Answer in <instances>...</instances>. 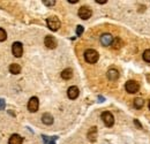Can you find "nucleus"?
I'll return each instance as SVG.
<instances>
[{
    "mask_svg": "<svg viewBox=\"0 0 150 144\" xmlns=\"http://www.w3.org/2000/svg\"><path fill=\"white\" fill-rule=\"evenodd\" d=\"M98 58H99V54L97 51H95L93 49H89L84 52V59L89 64H96L98 61Z\"/></svg>",
    "mask_w": 150,
    "mask_h": 144,
    "instance_id": "obj_1",
    "label": "nucleus"
},
{
    "mask_svg": "<svg viewBox=\"0 0 150 144\" xmlns=\"http://www.w3.org/2000/svg\"><path fill=\"white\" fill-rule=\"evenodd\" d=\"M46 23H47L49 29H50V30H52V31H57V30H59V28H60V25H61V23H60L59 18H57V16H50V18L46 20Z\"/></svg>",
    "mask_w": 150,
    "mask_h": 144,
    "instance_id": "obj_2",
    "label": "nucleus"
},
{
    "mask_svg": "<svg viewBox=\"0 0 150 144\" xmlns=\"http://www.w3.org/2000/svg\"><path fill=\"white\" fill-rule=\"evenodd\" d=\"M125 88H126V91L127 92H129V93H135V92H137L139 89H140V84L136 82V81H127L126 82V84H125Z\"/></svg>",
    "mask_w": 150,
    "mask_h": 144,
    "instance_id": "obj_3",
    "label": "nucleus"
},
{
    "mask_svg": "<svg viewBox=\"0 0 150 144\" xmlns=\"http://www.w3.org/2000/svg\"><path fill=\"white\" fill-rule=\"evenodd\" d=\"M102 120L106 127H112L114 124V118H113L112 113H110V112H103L102 113Z\"/></svg>",
    "mask_w": 150,
    "mask_h": 144,
    "instance_id": "obj_4",
    "label": "nucleus"
},
{
    "mask_svg": "<svg viewBox=\"0 0 150 144\" xmlns=\"http://www.w3.org/2000/svg\"><path fill=\"white\" fill-rule=\"evenodd\" d=\"M12 53L15 58H21L23 54V46L20 42H15L12 46Z\"/></svg>",
    "mask_w": 150,
    "mask_h": 144,
    "instance_id": "obj_5",
    "label": "nucleus"
},
{
    "mask_svg": "<svg viewBox=\"0 0 150 144\" xmlns=\"http://www.w3.org/2000/svg\"><path fill=\"white\" fill-rule=\"evenodd\" d=\"M93 12L89 7L87 6H82L80 9H79V16L82 18V20H88V18L91 16Z\"/></svg>",
    "mask_w": 150,
    "mask_h": 144,
    "instance_id": "obj_6",
    "label": "nucleus"
},
{
    "mask_svg": "<svg viewBox=\"0 0 150 144\" xmlns=\"http://www.w3.org/2000/svg\"><path fill=\"white\" fill-rule=\"evenodd\" d=\"M39 107V102H38V98L37 97H31L30 99H29V102H28V109L30 111V112H36Z\"/></svg>",
    "mask_w": 150,
    "mask_h": 144,
    "instance_id": "obj_7",
    "label": "nucleus"
},
{
    "mask_svg": "<svg viewBox=\"0 0 150 144\" xmlns=\"http://www.w3.org/2000/svg\"><path fill=\"white\" fill-rule=\"evenodd\" d=\"M44 44H45V46H46L47 49L53 50V49L57 47V44H58V43H57V39L53 36H46L45 39H44Z\"/></svg>",
    "mask_w": 150,
    "mask_h": 144,
    "instance_id": "obj_8",
    "label": "nucleus"
},
{
    "mask_svg": "<svg viewBox=\"0 0 150 144\" xmlns=\"http://www.w3.org/2000/svg\"><path fill=\"white\" fill-rule=\"evenodd\" d=\"M100 43L103 46H110L113 43V37L111 34H103L100 36Z\"/></svg>",
    "mask_w": 150,
    "mask_h": 144,
    "instance_id": "obj_9",
    "label": "nucleus"
},
{
    "mask_svg": "<svg viewBox=\"0 0 150 144\" xmlns=\"http://www.w3.org/2000/svg\"><path fill=\"white\" fill-rule=\"evenodd\" d=\"M106 76H108V78H109L110 81H117V80L119 78V72H118L115 68H110V69L108 71Z\"/></svg>",
    "mask_w": 150,
    "mask_h": 144,
    "instance_id": "obj_10",
    "label": "nucleus"
},
{
    "mask_svg": "<svg viewBox=\"0 0 150 144\" xmlns=\"http://www.w3.org/2000/svg\"><path fill=\"white\" fill-rule=\"evenodd\" d=\"M67 96L69 99H76L79 97V89L77 87H71L67 90Z\"/></svg>",
    "mask_w": 150,
    "mask_h": 144,
    "instance_id": "obj_11",
    "label": "nucleus"
},
{
    "mask_svg": "<svg viewBox=\"0 0 150 144\" xmlns=\"http://www.w3.org/2000/svg\"><path fill=\"white\" fill-rule=\"evenodd\" d=\"M22 142H23L22 137L20 135H18V134H14V135H12L9 137L8 144H22Z\"/></svg>",
    "mask_w": 150,
    "mask_h": 144,
    "instance_id": "obj_12",
    "label": "nucleus"
},
{
    "mask_svg": "<svg viewBox=\"0 0 150 144\" xmlns=\"http://www.w3.org/2000/svg\"><path fill=\"white\" fill-rule=\"evenodd\" d=\"M88 138L90 142H95L97 138V128L96 127H91L88 131Z\"/></svg>",
    "mask_w": 150,
    "mask_h": 144,
    "instance_id": "obj_13",
    "label": "nucleus"
},
{
    "mask_svg": "<svg viewBox=\"0 0 150 144\" xmlns=\"http://www.w3.org/2000/svg\"><path fill=\"white\" fill-rule=\"evenodd\" d=\"M42 121L45 125H52L53 124V116L50 113H44L43 116H42Z\"/></svg>",
    "mask_w": 150,
    "mask_h": 144,
    "instance_id": "obj_14",
    "label": "nucleus"
},
{
    "mask_svg": "<svg viewBox=\"0 0 150 144\" xmlns=\"http://www.w3.org/2000/svg\"><path fill=\"white\" fill-rule=\"evenodd\" d=\"M72 76H73V71L71 68H66L65 71L61 72V77L64 80H69V78H72Z\"/></svg>",
    "mask_w": 150,
    "mask_h": 144,
    "instance_id": "obj_15",
    "label": "nucleus"
},
{
    "mask_svg": "<svg viewBox=\"0 0 150 144\" xmlns=\"http://www.w3.org/2000/svg\"><path fill=\"white\" fill-rule=\"evenodd\" d=\"M143 105H144V99H143V98L137 97V98H135V99H134V107L135 108L140 109V108L143 107Z\"/></svg>",
    "mask_w": 150,
    "mask_h": 144,
    "instance_id": "obj_16",
    "label": "nucleus"
},
{
    "mask_svg": "<svg viewBox=\"0 0 150 144\" xmlns=\"http://www.w3.org/2000/svg\"><path fill=\"white\" fill-rule=\"evenodd\" d=\"M9 72L12 73V74H14V75L20 74V72H21L20 65H18V64H12V65L9 66Z\"/></svg>",
    "mask_w": 150,
    "mask_h": 144,
    "instance_id": "obj_17",
    "label": "nucleus"
},
{
    "mask_svg": "<svg viewBox=\"0 0 150 144\" xmlns=\"http://www.w3.org/2000/svg\"><path fill=\"white\" fill-rule=\"evenodd\" d=\"M122 40L120 38H114L113 39V43H112V47L113 49H120L122 46Z\"/></svg>",
    "mask_w": 150,
    "mask_h": 144,
    "instance_id": "obj_18",
    "label": "nucleus"
},
{
    "mask_svg": "<svg viewBox=\"0 0 150 144\" xmlns=\"http://www.w3.org/2000/svg\"><path fill=\"white\" fill-rule=\"evenodd\" d=\"M42 137H43L44 143L45 144H56V142H54L53 140H56L57 137H47V136H45V135H43Z\"/></svg>",
    "mask_w": 150,
    "mask_h": 144,
    "instance_id": "obj_19",
    "label": "nucleus"
},
{
    "mask_svg": "<svg viewBox=\"0 0 150 144\" xmlns=\"http://www.w3.org/2000/svg\"><path fill=\"white\" fill-rule=\"evenodd\" d=\"M143 60L144 61H147V62H150V50H146L144 52H143Z\"/></svg>",
    "mask_w": 150,
    "mask_h": 144,
    "instance_id": "obj_20",
    "label": "nucleus"
},
{
    "mask_svg": "<svg viewBox=\"0 0 150 144\" xmlns=\"http://www.w3.org/2000/svg\"><path fill=\"white\" fill-rule=\"evenodd\" d=\"M6 38H7V34H6V31H5L2 28H0V42H5V40H6Z\"/></svg>",
    "mask_w": 150,
    "mask_h": 144,
    "instance_id": "obj_21",
    "label": "nucleus"
},
{
    "mask_svg": "<svg viewBox=\"0 0 150 144\" xmlns=\"http://www.w3.org/2000/svg\"><path fill=\"white\" fill-rule=\"evenodd\" d=\"M83 29H84V28H83L82 25H77V27H76V35H77V36H81V35L83 34Z\"/></svg>",
    "mask_w": 150,
    "mask_h": 144,
    "instance_id": "obj_22",
    "label": "nucleus"
},
{
    "mask_svg": "<svg viewBox=\"0 0 150 144\" xmlns=\"http://www.w3.org/2000/svg\"><path fill=\"white\" fill-rule=\"evenodd\" d=\"M43 2L46 6H53L56 4V0H43Z\"/></svg>",
    "mask_w": 150,
    "mask_h": 144,
    "instance_id": "obj_23",
    "label": "nucleus"
},
{
    "mask_svg": "<svg viewBox=\"0 0 150 144\" xmlns=\"http://www.w3.org/2000/svg\"><path fill=\"white\" fill-rule=\"evenodd\" d=\"M5 108V100L4 99H0V109Z\"/></svg>",
    "mask_w": 150,
    "mask_h": 144,
    "instance_id": "obj_24",
    "label": "nucleus"
},
{
    "mask_svg": "<svg viewBox=\"0 0 150 144\" xmlns=\"http://www.w3.org/2000/svg\"><path fill=\"white\" fill-rule=\"evenodd\" d=\"M134 124H135V125L137 126V128H140V129L142 128V126L140 125V121H139V120H134Z\"/></svg>",
    "mask_w": 150,
    "mask_h": 144,
    "instance_id": "obj_25",
    "label": "nucleus"
},
{
    "mask_svg": "<svg viewBox=\"0 0 150 144\" xmlns=\"http://www.w3.org/2000/svg\"><path fill=\"white\" fill-rule=\"evenodd\" d=\"M96 2H98V4H100V5H103V4H105V2H108V0H96Z\"/></svg>",
    "mask_w": 150,
    "mask_h": 144,
    "instance_id": "obj_26",
    "label": "nucleus"
},
{
    "mask_svg": "<svg viewBox=\"0 0 150 144\" xmlns=\"http://www.w3.org/2000/svg\"><path fill=\"white\" fill-rule=\"evenodd\" d=\"M68 2H71V4H76V2H79V0H68Z\"/></svg>",
    "mask_w": 150,
    "mask_h": 144,
    "instance_id": "obj_27",
    "label": "nucleus"
},
{
    "mask_svg": "<svg viewBox=\"0 0 150 144\" xmlns=\"http://www.w3.org/2000/svg\"><path fill=\"white\" fill-rule=\"evenodd\" d=\"M98 99H99V102H103V100H104V98H103V97H99Z\"/></svg>",
    "mask_w": 150,
    "mask_h": 144,
    "instance_id": "obj_28",
    "label": "nucleus"
},
{
    "mask_svg": "<svg viewBox=\"0 0 150 144\" xmlns=\"http://www.w3.org/2000/svg\"><path fill=\"white\" fill-rule=\"evenodd\" d=\"M148 106H149V109H150V100H149V104H148Z\"/></svg>",
    "mask_w": 150,
    "mask_h": 144,
    "instance_id": "obj_29",
    "label": "nucleus"
}]
</instances>
